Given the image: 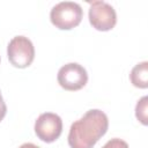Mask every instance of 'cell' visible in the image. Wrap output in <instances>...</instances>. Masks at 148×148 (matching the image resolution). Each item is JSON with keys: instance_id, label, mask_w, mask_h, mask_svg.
<instances>
[{"instance_id": "cell-3", "label": "cell", "mask_w": 148, "mask_h": 148, "mask_svg": "<svg viewBox=\"0 0 148 148\" xmlns=\"http://www.w3.org/2000/svg\"><path fill=\"white\" fill-rule=\"evenodd\" d=\"M9 62L17 68L30 66L35 59V47L32 42L25 36H15L7 46Z\"/></svg>"}, {"instance_id": "cell-4", "label": "cell", "mask_w": 148, "mask_h": 148, "mask_svg": "<svg viewBox=\"0 0 148 148\" xmlns=\"http://www.w3.org/2000/svg\"><path fill=\"white\" fill-rule=\"evenodd\" d=\"M58 83L68 91L82 89L88 82V74L83 66L76 62H69L60 67L57 75Z\"/></svg>"}, {"instance_id": "cell-5", "label": "cell", "mask_w": 148, "mask_h": 148, "mask_svg": "<svg viewBox=\"0 0 148 148\" xmlns=\"http://www.w3.org/2000/svg\"><path fill=\"white\" fill-rule=\"evenodd\" d=\"M89 22L96 30L109 31L117 23V14L114 8L105 1H92L88 13Z\"/></svg>"}, {"instance_id": "cell-11", "label": "cell", "mask_w": 148, "mask_h": 148, "mask_svg": "<svg viewBox=\"0 0 148 148\" xmlns=\"http://www.w3.org/2000/svg\"><path fill=\"white\" fill-rule=\"evenodd\" d=\"M18 148H39V147L36 146V145H34V143H31V142H25V143L21 145Z\"/></svg>"}, {"instance_id": "cell-9", "label": "cell", "mask_w": 148, "mask_h": 148, "mask_svg": "<svg viewBox=\"0 0 148 148\" xmlns=\"http://www.w3.org/2000/svg\"><path fill=\"white\" fill-rule=\"evenodd\" d=\"M102 148H130V147H128L126 141L118 139V138H114V139L109 140Z\"/></svg>"}, {"instance_id": "cell-1", "label": "cell", "mask_w": 148, "mask_h": 148, "mask_svg": "<svg viewBox=\"0 0 148 148\" xmlns=\"http://www.w3.org/2000/svg\"><path fill=\"white\" fill-rule=\"evenodd\" d=\"M109 127L108 116L98 110H88L83 117L71 125L68 145L71 148H92L106 133Z\"/></svg>"}, {"instance_id": "cell-12", "label": "cell", "mask_w": 148, "mask_h": 148, "mask_svg": "<svg viewBox=\"0 0 148 148\" xmlns=\"http://www.w3.org/2000/svg\"><path fill=\"white\" fill-rule=\"evenodd\" d=\"M0 94H1V91H0Z\"/></svg>"}, {"instance_id": "cell-7", "label": "cell", "mask_w": 148, "mask_h": 148, "mask_svg": "<svg viewBox=\"0 0 148 148\" xmlns=\"http://www.w3.org/2000/svg\"><path fill=\"white\" fill-rule=\"evenodd\" d=\"M130 80L134 87L146 89L148 87V62L142 61L136 64L131 71Z\"/></svg>"}, {"instance_id": "cell-2", "label": "cell", "mask_w": 148, "mask_h": 148, "mask_svg": "<svg viewBox=\"0 0 148 148\" xmlns=\"http://www.w3.org/2000/svg\"><path fill=\"white\" fill-rule=\"evenodd\" d=\"M83 10L73 1H62L52 7L50 12L51 23L60 30H71L81 23Z\"/></svg>"}, {"instance_id": "cell-8", "label": "cell", "mask_w": 148, "mask_h": 148, "mask_svg": "<svg viewBox=\"0 0 148 148\" xmlns=\"http://www.w3.org/2000/svg\"><path fill=\"white\" fill-rule=\"evenodd\" d=\"M147 109H148V97L143 96L138 101L136 106H135V117L142 125H147L148 124Z\"/></svg>"}, {"instance_id": "cell-10", "label": "cell", "mask_w": 148, "mask_h": 148, "mask_svg": "<svg viewBox=\"0 0 148 148\" xmlns=\"http://www.w3.org/2000/svg\"><path fill=\"white\" fill-rule=\"evenodd\" d=\"M6 112H7V106H6V103H5V101L0 94V121L5 118Z\"/></svg>"}, {"instance_id": "cell-6", "label": "cell", "mask_w": 148, "mask_h": 148, "mask_svg": "<svg viewBox=\"0 0 148 148\" xmlns=\"http://www.w3.org/2000/svg\"><path fill=\"white\" fill-rule=\"evenodd\" d=\"M62 132V120L53 112H44L35 121V133L46 143L56 141Z\"/></svg>"}]
</instances>
